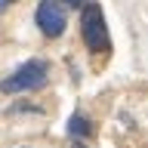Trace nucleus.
I'll use <instances>...</instances> for the list:
<instances>
[{"mask_svg": "<svg viewBox=\"0 0 148 148\" xmlns=\"http://www.w3.org/2000/svg\"><path fill=\"white\" fill-rule=\"evenodd\" d=\"M9 3H16V0H0V12H3V9H6Z\"/></svg>", "mask_w": 148, "mask_h": 148, "instance_id": "6", "label": "nucleus"}, {"mask_svg": "<svg viewBox=\"0 0 148 148\" xmlns=\"http://www.w3.org/2000/svg\"><path fill=\"white\" fill-rule=\"evenodd\" d=\"M46 80H49V65H46L43 59H31V62H25L22 68H16L9 77H3V80H0V90L12 96V92L40 90V86H46Z\"/></svg>", "mask_w": 148, "mask_h": 148, "instance_id": "2", "label": "nucleus"}, {"mask_svg": "<svg viewBox=\"0 0 148 148\" xmlns=\"http://www.w3.org/2000/svg\"><path fill=\"white\" fill-rule=\"evenodd\" d=\"M62 6H71V9H80L83 0H62Z\"/></svg>", "mask_w": 148, "mask_h": 148, "instance_id": "5", "label": "nucleus"}, {"mask_svg": "<svg viewBox=\"0 0 148 148\" xmlns=\"http://www.w3.org/2000/svg\"><path fill=\"white\" fill-rule=\"evenodd\" d=\"M68 133H71V139L92 136V120L86 117V114H71V117H68Z\"/></svg>", "mask_w": 148, "mask_h": 148, "instance_id": "4", "label": "nucleus"}, {"mask_svg": "<svg viewBox=\"0 0 148 148\" xmlns=\"http://www.w3.org/2000/svg\"><path fill=\"white\" fill-rule=\"evenodd\" d=\"M83 16H80V34L90 53H108L111 49V37H108V25L102 16L99 3H83Z\"/></svg>", "mask_w": 148, "mask_h": 148, "instance_id": "1", "label": "nucleus"}, {"mask_svg": "<svg viewBox=\"0 0 148 148\" xmlns=\"http://www.w3.org/2000/svg\"><path fill=\"white\" fill-rule=\"evenodd\" d=\"M34 22H37V28H40L46 37H62L65 25H68L62 0H40L37 9H34Z\"/></svg>", "mask_w": 148, "mask_h": 148, "instance_id": "3", "label": "nucleus"}, {"mask_svg": "<svg viewBox=\"0 0 148 148\" xmlns=\"http://www.w3.org/2000/svg\"><path fill=\"white\" fill-rule=\"evenodd\" d=\"M71 148H86V145H80V142H74V145H71Z\"/></svg>", "mask_w": 148, "mask_h": 148, "instance_id": "7", "label": "nucleus"}, {"mask_svg": "<svg viewBox=\"0 0 148 148\" xmlns=\"http://www.w3.org/2000/svg\"><path fill=\"white\" fill-rule=\"evenodd\" d=\"M25 148H31V145H25Z\"/></svg>", "mask_w": 148, "mask_h": 148, "instance_id": "8", "label": "nucleus"}]
</instances>
